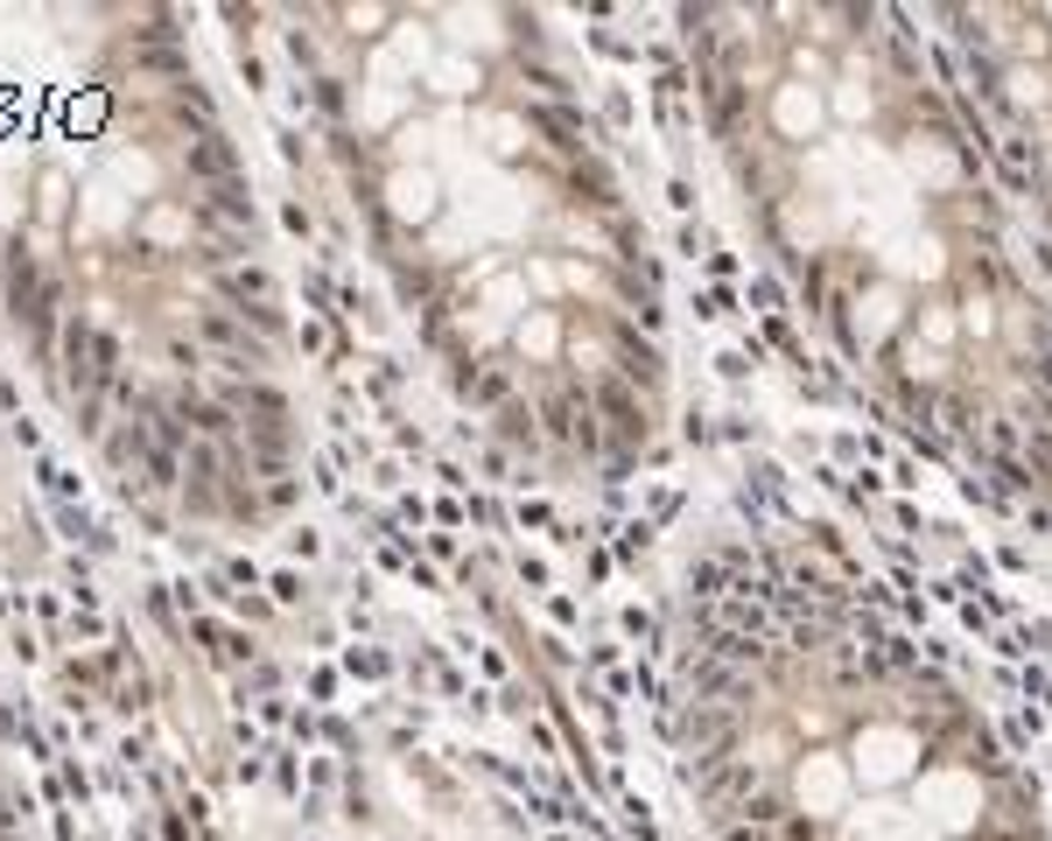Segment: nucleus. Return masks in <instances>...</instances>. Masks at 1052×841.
Returning a JSON list of instances; mask_svg holds the SVG:
<instances>
[{"label":"nucleus","mask_w":1052,"mask_h":841,"mask_svg":"<svg viewBox=\"0 0 1052 841\" xmlns=\"http://www.w3.org/2000/svg\"><path fill=\"white\" fill-rule=\"evenodd\" d=\"M933 22L961 63L968 106L996 133V162L1052 232V0L941 8Z\"/></svg>","instance_id":"obj_4"},{"label":"nucleus","mask_w":1052,"mask_h":841,"mask_svg":"<svg viewBox=\"0 0 1052 841\" xmlns=\"http://www.w3.org/2000/svg\"><path fill=\"white\" fill-rule=\"evenodd\" d=\"M681 63L750 246L898 435L1052 519V288L968 92L871 0H701Z\"/></svg>","instance_id":"obj_1"},{"label":"nucleus","mask_w":1052,"mask_h":841,"mask_svg":"<svg viewBox=\"0 0 1052 841\" xmlns=\"http://www.w3.org/2000/svg\"><path fill=\"white\" fill-rule=\"evenodd\" d=\"M400 309L512 463L611 484L674 420L660 246L541 14H309L288 36Z\"/></svg>","instance_id":"obj_2"},{"label":"nucleus","mask_w":1052,"mask_h":841,"mask_svg":"<svg viewBox=\"0 0 1052 841\" xmlns=\"http://www.w3.org/2000/svg\"><path fill=\"white\" fill-rule=\"evenodd\" d=\"M666 736L709 841H1052L990 709L821 533L723 526L681 561Z\"/></svg>","instance_id":"obj_3"}]
</instances>
